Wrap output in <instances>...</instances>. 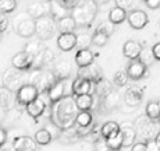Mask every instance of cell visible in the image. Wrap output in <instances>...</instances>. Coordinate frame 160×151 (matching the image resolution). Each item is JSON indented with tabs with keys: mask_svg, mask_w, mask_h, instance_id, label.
Listing matches in <instances>:
<instances>
[{
	"mask_svg": "<svg viewBox=\"0 0 160 151\" xmlns=\"http://www.w3.org/2000/svg\"><path fill=\"white\" fill-rule=\"evenodd\" d=\"M81 111L77 106V102L72 97H67L60 100L58 102L52 104L50 119L54 126H57L61 130L72 129L75 125L77 116Z\"/></svg>",
	"mask_w": 160,
	"mask_h": 151,
	"instance_id": "obj_1",
	"label": "cell"
},
{
	"mask_svg": "<svg viewBox=\"0 0 160 151\" xmlns=\"http://www.w3.org/2000/svg\"><path fill=\"white\" fill-rule=\"evenodd\" d=\"M98 13V4L95 2H79L72 10V17L78 27H91Z\"/></svg>",
	"mask_w": 160,
	"mask_h": 151,
	"instance_id": "obj_2",
	"label": "cell"
},
{
	"mask_svg": "<svg viewBox=\"0 0 160 151\" xmlns=\"http://www.w3.org/2000/svg\"><path fill=\"white\" fill-rule=\"evenodd\" d=\"M135 130H137L138 137H142L143 140H155L160 133V122L152 121L146 115L139 116L135 121Z\"/></svg>",
	"mask_w": 160,
	"mask_h": 151,
	"instance_id": "obj_3",
	"label": "cell"
},
{
	"mask_svg": "<svg viewBox=\"0 0 160 151\" xmlns=\"http://www.w3.org/2000/svg\"><path fill=\"white\" fill-rule=\"evenodd\" d=\"M31 80H32L31 84L35 85L41 94L42 92H49L52 90V87L57 83L53 72H43V70H36L35 74L31 76Z\"/></svg>",
	"mask_w": 160,
	"mask_h": 151,
	"instance_id": "obj_4",
	"label": "cell"
},
{
	"mask_svg": "<svg viewBox=\"0 0 160 151\" xmlns=\"http://www.w3.org/2000/svg\"><path fill=\"white\" fill-rule=\"evenodd\" d=\"M56 30H57V21L50 14L36 20V38H39L41 41L50 39L54 35Z\"/></svg>",
	"mask_w": 160,
	"mask_h": 151,
	"instance_id": "obj_5",
	"label": "cell"
},
{
	"mask_svg": "<svg viewBox=\"0 0 160 151\" xmlns=\"http://www.w3.org/2000/svg\"><path fill=\"white\" fill-rule=\"evenodd\" d=\"M70 91L72 92V83L70 84L68 78L60 80V81H57L56 84L52 87V90L48 92V98H49V101H50V104L58 102V101L63 100V98L70 97Z\"/></svg>",
	"mask_w": 160,
	"mask_h": 151,
	"instance_id": "obj_6",
	"label": "cell"
},
{
	"mask_svg": "<svg viewBox=\"0 0 160 151\" xmlns=\"http://www.w3.org/2000/svg\"><path fill=\"white\" fill-rule=\"evenodd\" d=\"M41 97V92L33 84H24L20 90L17 91V101L21 105H28V104L33 102L35 100Z\"/></svg>",
	"mask_w": 160,
	"mask_h": 151,
	"instance_id": "obj_7",
	"label": "cell"
},
{
	"mask_svg": "<svg viewBox=\"0 0 160 151\" xmlns=\"http://www.w3.org/2000/svg\"><path fill=\"white\" fill-rule=\"evenodd\" d=\"M4 85L3 87L8 88L10 91H18L21 87H22V72L17 69H10L4 73Z\"/></svg>",
	"mask_w": 160,
	"mask_h": 151,
	"instance_id": "obj_8",
	"label": "cell"
},
{
	"mask_svg": "<svg viewBox=\"0 0 160 151\" xmlns=\"http://www.w3.org/2000/svg\"><path fill=\"white\" fill-rule=\"evenodd\" d=\"M33 59L31 55H28L25 51L18 52L13 56L11 59V63H13V67L20 72H28V70L33 69Z\"/></svg>",
	"mask_w": 160,
	"mask_h": 151,
	"instance_id": "obj_9",
	"label": "cell"
},
{
	"mask_svg": "<svg viewBox=\"0 0 160 151\" xmlns=\"http://www.w3.org/2000/svg\"><path fill=\"white\" fill-rule=\"evenodd\" d=\"M27 13L33 20H39V18L45 17V15L50 14V3L46 2H32L27 6Z\"/></svg>",
	"mask_w": 160,
	"mask_h": 151,
	"instance_id": "obj_10",
	"label": "cell"
},
{
	"mask_svg": "<svg viewBox=\"0 0 160 151\" xmlns=\"http://www.w3.org/2000/svg\"><path fill=\"white\" fill-rule=\"evenodd\" d=\"M125 70H127L130 78L134 80V81H137V80H141V78H145V77L149 76L148 67L139 59L130 60V63L127 64V69H125Z\"/></svg>",
	"mask_w": 160,
	"mask_h": 151,
	"instance_id": "obj_11",
	"label": "cell"
},
{
	"mask_svg": "<svg viewBox=\"0 0 160 151\" xmlns=\"http://www.w3.org/2000/svg\"><path fill=\"white\" fill-rule=\"evenodd\" d=\"M78 77L85 78V80H88V81L93 83V84H96V83H99L100 80H103V72H102V69H100L99 64L93 63L88 67L79 69L78 70Z\"/></svg>",
	"mask_w": 160,
	"mask_h": 151,
	"instance_id": "obj_12",
	"label": "cell"
},
{
	"mask_svg": "<svg viewBox=\"0 0 160 151\" xmlns=\"http://www.w3.org/2000/svg\"><path fill=\"white\" fill-rule=\"evenodd\" d=\"M128 23L132 28L135 30H142L143 27L148 24L149 21V17L143 10H139V8H132V10L128 13Z\"/></svg>",
	"mask_w": 160,
	"mask_h": 151,
	"instance_id": "obj_13",
	"label": "cell"
},
{
	"mask_svg": "<svg viewBox=\"0 0 160 151\" xmlns=\"http://www.w3.org/2000/svg\"><path fill=\"white\" fill-rule=\"evenodd\" d=\"M95 92V84L85 78L77 77L72 81V94L75 97H81V95H88V94H93Z\"/></svg>",
	"mask_w": 160,
	"mask_h": 151,
	"instance_id": "obj_14",
	"label": "cell"
},
{
	"mask_svg": "<svg viewBox=\"0 0 160 151\" xmlns=\"http://www.w3.org/2000/svg\"><path fill=\"white\" fill-rule=\"evenodd\" d=\"M17 34L21 38H32L36 35V21L33 18H25L17 25Z\"/></svg>",
	"mask_w": 160,
	"mask_h": 151,
	"instance_id": "obj_15",
	"label": "cell"
},
{
	"mask_svg": "<svg viewBox=\"0 0 160 151\" xmlns=\"http://www.w3.org/2000/svg\"><path fill=\"white\" fill-rule=\"evenodd\" d=\"M78 45V36L75 32L71 34H60L57 38V46L61 49L63 52H68L74 49Z\"/></svg>",
	"mask_w": 160,
	"mask_h": 151,
	"instance_id": "obj_16",
	"label": "cell"
},
{
	"mask_svg": "<svg viewBox=\"0 0 160 151\" xmlns=\"http://www.w3.org/2000/svg\"><path fill=\"white\" fill-rule=\"evenodd\" d=\"M36 141L35 138H31L28 136H21V137H15L14 143H13V148L14 151H36Z\"/></svg>",
	"mask_w": 160,
	"mask_h": 151,
	"instance_id": "obj_17",
	"label": "cell"
},
{
	"mask_svg": "<svg viewBox=\"0 0 160 151\" xmlns=\"http://www.w3.org/2000/svg\"><path fill=\"white\" fill-rule=\"evenodd\" d=\"M143 92L141 87H130L124 94V101L130 106H138L142 102Z\"/></svg>",
	"mask_w": 160,
	"mask_h": 151,
	"instance_id": "obj_18",
	"label": "cell"
},
{
	"mask_svg": "<svg viewBox=\"0 0 160 151\" xmlns=\"http://www.w3.org/2000/svg\"><path fill=\"white\" fill-rule=\"evenodd\" d=\"M93 53H92L91 49L84 48V49H79L78 52L75 53V63L79 69H84V67H88L91 64H93Z\"/></svg>",
	"mask_w": 160,
	"mask_h": 151,
	"instance_id": "obj_19",
	"label": "cell"
},
{
	"mask_svg": "<svg viewBox=\"0 0 160 151\" xmlns=\"http://www.w3.org/2000/svg\"><path fill=\"white\" fill-rule=\"evenodd\" d=\"M142 49L143 48L137 41H127L122 45V53L130 60H137V59H139V55L142 52Z\"/></svg>",
	"mask_w": 160,
	"mask_h": 151,
	"instance_id": "obj_20",
	"label": "cell"
},
{
	"mask_svg": "<svg viewBox=\"0 0 160 151\" xmlns=\"http://www.w3.org/2000/svg\"><path fill=\"white\" fill-rule=\"evenodd\" d=\"M52 72H53L57 81H60V80H67L70 77V74H71V63L67 60L58 62Z\"/></svg>",
	"mask_w": 160,
	"mask_h": 151,
	"instance_id": "obj_21",
	"label": "cell"
},
{
	"mask_svg": "<svg viewBox=\"0 0 160 151\" xmlns=\"http://www.w3.org/2000/svg\"><path fill=\"white\" fill-rule=\"evenodd\" d=\"M121 134H122V140H124V147H132L135 144V138L138 137L137 130L134 126H131L130 123H125V126H121Z\"/></svg>",
	"mask_w": 160,
	"mask_h": 151,
	"instance_id": "obj_22",
	"label": "cell"
},
{
	"mask_svg": "<svg viewBox=\"0 0 160 151\" xmlns=\"http://www.w3.org/2000/svg\"><path fill=\"white\" fill-rule=\"evenodd\" d=\"M46 105H48V104L42 100V97H39L38 100H35L33 102H31V104H28V105L25 106L27 108V113H28L29 116H32V118H39V116L45 112Z\"/></svg>",
	"mask_w": 160,
	"mask_h": 151,
	"instance_id": "obj_23",
	"label": "cell"
},
{
	"mask_svg": "<svg viewBox=\"0 0 160 151\" xmlns=\"http://www.w3.org/2000/svg\"><path fill=\"white\" fill-rule=\"evenodd\" d=\"M78 25H77L72 15H67V17L57 21V30L60 31V34H71L75 31Z\"/></svg>",
	"mask_w": 160,
	"mask_h": 151,
	"instance_id": "obj_24",
	"label": "cell"
},
{
	"mask_svg": "<svg viewBox=\"0 0 160 151\" xmlns=\"http://www.w3.org/2000/svg\"><path fill=\"white\" fill-rule=\"evenodd\" d=\"M128 18V14H127V10L122 7H120V6H114V7L110 10L109 13V21L110 23H113L116 25V24H121L124 20H127Z\"/></svg>",
	"mask_w": 160,
	"mask_h": 151,
	"instance_id": "obj_25",
	"label": "cell"
},
{
	"mask_svg": "<svg viewBox=\"0 0 160 151\" xmlns=\"http://www.w3.org/2000/svg\"><path fill=\"white\" fill-rule=\"evenodd\" d=\"M43 51H45L43 44H42V41L39 38L31 39V41H28V42H27V45H25V52L28 55H31L32 57L39 56V55H41Z\"/></svg>",
	"mask_w": 160,
	"mask_h": 151,
	"instance_id": "obj_26",
	"label": "cell"
},
{
	"mask_svg": "<svg viewBox=\"0 0 160 151\" xmlns=\"http://www.w3.org/2000/svg\"><path fill=\"white\" fill-rule=\"evenodd\" d=\"M112 91H113L112 83L107 81V80H104V78L100 80L99 83H96V84H95V94H96L100 100L106 98Z\"/></svg>",
	"mask_w": 160,
	"mask_h": 151,
	"instance_id": "obj_27",
	"label": "cell"
},
{
	"mask_svg": "<svg viewBox=\"0 0 160 151\" xmlns=\"http://www.w3.org/2000/svg\"><path fill=\"white\" fill-rule=\"evenodd\" d=\"M146 116L152 121H160V100H153L146 105Z\"/></svg>",
	"mask_w": 160,
	"mask_h": 151,
	"instance_id": "obj_28",
	"label": "cell"
},
{
	"mask_svg": "<svg viewBox=\"0 0 160 151\" xmlns=\"http://www.w3.org/2000/svg\"><path fill=\"white\" fill-rule=\"evenodd\" d=\"M120 102H121V97H120V94L114 90L110 92L106 98H103V106L106 108L107 111L116 109V108L120 105Z\"/></svg>",
	"mask_w": 160,
	"mask_h": 151,
	"instance_id": "obj_29",
	"label": "cell"
},
{
	"mask_svg": "<svg viewBox=\"0 0 160 151\" xmlns=\"http://www.w3.org/2000/svg\"><path fill=\"white\" fill-rule=\"evenodd\" d=\"M67 8L61 4V2H50V15L54 18L56 21L61 20V18L67 17Z\"/></svg>",
	"mask_w": 160,
	"mask_h": 151,
	"instance_id": "obj_30",
	"label": "cell"
},
{
	"mask_svg": "<svg viewBox=\"0 0 160 151\" xmlns=\"http://www.w3.org/2000/svg\"><path fill=\"white\" fill-rule=\"evenodd\" d=\"M120 132H121V127H120V125L117 122H106L102 126V137L104 140L120 133Z\"/></svg>",
	"mask_w": 160,
	"mask_h": 151,
	"instance_id": "obj_31",
	"label": "cell"
},
{
	"mask_svg": "<svg viewBox=\"0 0 160 151\" xmlns=\"http://www.w3.org/2000/svg\"><path fill=\"white\" fill-rule=\"evenodd\" d=\"M75 102L79 111H89L93 106V97L91 94L81 95V97H75Z\"/></svg>",
	"mask_w": 160,
	"mask_h": 151,
	"instance_id": "obj_32",
	"label": "cell"
},
{
	"mask_svg": "<svg viewBox=\"0 0 160 151\" xmlns=\"http://www.w3.org/2000/svg\"><path fill=\"white\" fill-rule=\"evenodd\" d=\"M106 144H107V147L110 148V151H118L121 147H124V146H122V144H124V140H122L121 132H120V133H117V134H114V136L106 138Z\"/></svg>",
	"mask_w": 160,
	"mask_h": 151,
	"instance_id": "obj_33",
	"label": "cell"
},
{
	"mask_svg": "<svg viewBox=\"0 0 160 151\" xmlns=\"http://www.w3.org/2000/svg\"><path fill=\"white\" fill-rule=\"evenodd\" d=\"M92 122H93V116L89 111H81L77 116L75 121V126H79V127H85V126H91Z\"/></svg>",
	"mask_w": 160,
	"mask_h": 151,
	"instance_id": "obj_34",
	"label": "cell"
},
{
	"mask_svg": "<svg viewBox=\"0 0 160 151\" xmlns=\"http://www.w3.org/2000/svg\"><path fill=\"white\" fill-rule=\"evenodd\" d=\"M35 141L38 144H41V146H46V144H49L52 141V133L48 130V129H41V130H38L35 133Z\"/></svg>",
	"mask_w": 160,
	"mask_h": 151,
	"instance_id": "obj_35",
	"label": "cell"
},
{
	"mask_svg": "<svg viewBox=\"0 0 160 151\" xmlns=\"http://www.w3.org/2000/svg\"><path fill=\"white\" fill-rule=\"evenodd\" d=\"M128 80H130V76H128L127 70H118L113 76V83L116 85H118V87H124L128 83Z\"/></svg>",
	"mask_w": 160,
	"mask_h": 151,
	"instance_id": "obj_36",
	"label": "cell"
},
{
	"mask_svg": "<svg viewBox=\"0 0 160 151\" xmlns=\"http://www.w3.org/2000/svg\"><path fill=\"white\" fill-rule=\"evenodd\" d=\"M139 60L142 62V63L145 64L146 67H149L150 64H153V62L156 60L155 55H153V51H152V49L143 48L142 52H141V55H139Z\"/></svg>",
	"mask_w": 160,
	"mask_h": 151,
	"instance_id": "obj_37",
	"label": "cell"
},
{
	"mask_svg": "<svg viewBox=\"0 0 160 151\" xmlns=\"http://www.w3.org/2000/svg\"><path fill=\"white\" fill-rule=\"evenodd\" d=\"M109 42V36L104 35V34L99 32V31H95L93 35H92V44L98 48H103L104 45Z\"/></svg>",
	"mask_w": 160,
	"mask_h": 151,
	"instance_id": "obj_38",
	"label": "cell"
},
{
	"mask_svg": "<svg viewBox=\"0 0 160 151\" xmlns=\"http://www.w3.org/2000/svg\"><path fill=\"white\" fill-rule=\"evenodd\" d=\"M11 102H13V92L8 88L2 87V106L4 109H8L11 106Z\"/></svg>",
	"mask_w": 160,
	"mask_h": 151,
	"instance_id": "obj_39",
	"label": "cell"
},
{
	"mask_svg": "<svg viewBox=\"0 0 160 151\" xmlns=\"http://www.w3.org/2000/svg\"><path fill=\"white\" fill-rule=\"evenodd\" d=\"M15 7H17V2H14V0H2V2H0V10H2V14L13 13Z\"/></svg>",
	"mask_w": 160,
	"mask_h": 151,
	"instance_id": "obj_40",
	"label": "cell"
},
{
	"mask_svg": "<svg viewBox=\"0 0 160 151\" xmlns=\"http://www.w3.org/2000/svg\"><path fill=\"white\" fill-rule=\"evenodd\" d=\"M96 31H99V32L104 34V35L110 36L113 34V31H114V24L110 23L109 20L107 21H103V23H100V25L96 28Z\"/></svg>",
	"mask_w": 160,
	"mask_h": 151,
	"instance_id": "obj_41",
	"label": "cell"
},
{
	"mask_svg": "<svg viewBox=\"0 0 160 151\" xmlns=\"http://www.w3.org/2000/svg\"><path fill=\"white\" fill-rule=\"evenodd\" d=\"M75 130H77V134H78V137H88V136H91V134L93 133L95 125L85 126V127H79V126H77Z\"/></svg>",
	"mask_w": 160,
	"mask_h": 151,
	"instance_id": "obj_42",
	"label": "cell"
},
{
	"mask_svg": "<svg viewBox=\"0 0 160 151\" xmlns=\"http://www.w3.org/2000/svg\"><path fill=\"white\" fill-rule=\"evenodd\" d=\"M61 4H63L67 10H74V8L79 4V2L78 0H61Z\"/></svg>",
	"mask_w": 160,
	"mask_h": 151,
	"instance_id": "obj_43",
	"label": "cell"
},
{
	"mask_svg": "<svg viewBox=\"0 0 160 151\" xmlns=\"http://www.w3.org/2000/svg\"><path fill=\"white\" fill-rule=\"evenodd\" d=\"M146 147H148V151H160V144L158 143L156 138L146 141Z\"/></svg>",
	"mask_w": 160,
	"mask_h": 151,
	"instance_id": "obj_44",
	"label": "cell"
},
{
	"mask_svg": "<svg viewBox=\"0 0 160 151\" xmlns=\"http://www.w3.org/2000/svg\"><path fill=\"white\" fill-rule=\"evenodd\" d=\"M8 27V18L7 14H2L0 15V32H4Z\"/></svg>",
	"mask_w": 160,
	"mask_h": 151,
	"instance_id": "obj_45",
	"label": "cell"
},
{
	"mask_svg": "<svg viewBox=\"0 0 160 151\" xmlns=\"http://www.w3.org/2000/svg\"><path fill=\"white\" fill-rule=\"evenodd\" d=\"M95 151H110V148L107 147V144H106V140L102 141V138L96 141V147H95Z\"/></svg>",
	"mask_w": 160,
	"mask_h": 151,
	"instance_id": "obj_46",
	"label": "cell"
},
{
	"mask_svg": "<svg viewBox=\"0 0 160 151\" xmlns=\"http://www.w3.org/2000/svg\"><path fill=\"white\" fill-rule=\"evenodd\" d=\"M92 42V38L88 35H81L78 36V45L79 46H88Z\"/></svg>",
	"mask_w": 160,
	"mask_h": 151,
	"instance_id": "obj_47",
	"label": "cell"
},
{
	"mask_svg": "<svg viewBox=\"0 0 160 151\" xmlns=\"http://www.w3.org/2000/svg\"><path fill=\"white\" fill-rule=\"evenodd\" d=\"M131 151H148L146 143H142V141H139V143H135L134 146L131 147Z\"/></svg>",
	"mask_w": 160,
	"mask_h": 151,
	"instance_id": "obj_48",
	"label": "cell"
},
{
	"mask_svg": "<svg viewBox=\"0 0 160 151\" xmlns=\"http://www.w3.org/2000/svg\"><path fill=\"white\" fill-rule=\"evenodd\" d=\"M145 3L149 8H159L160 7V0H146Z\"/></svg>",
	"mask_w": 160,
	"mask_h": 151,
	"instance_id": "obj_49",
	"label": "cell"
},
{
	"mask_svg": "<svg viewBox=\"0 0 160 151\" xmlns=\"http://www.w3.org/2000/svg\"><path fill=\"white\" fill-rule=\"evenodd\" d=\"M7 137H8L7 132L4 129H0V146H4L6 141H7Z\"/></svg>",
	"mask_w": 160,
	"mask_h": 151,
	"instance_id": "obj_50",
	"label": "cell"
},
{
	"mask_svg": "<svg viewBox=\"0 0 160 151\" xmlns=\"http://www.w3.org/2000/svg\"><path fill=\"white\" fill-rule=\"evenodd\" d=\"M152 51H153V55H155L156 60H160V42H158V44L153 45Z\"/></svg>",
	"mask_w": 160,
	"mask_h": 151,
	"instance_id": "obj_51",
	"label": "cell"
},
{
	"mask_svg": "<svg viewBox=\"0 0 160 151\" xmlns=\"http://www.w3.org/2000/svg\"><path fill=\"white\" fill-rule=\"evenodd\" d=\"M156 140H158V143L160 144V133H159V136H158V138H156Z\"/></svg>",
	"mask_w": 160,
	"mask_h": 151,
	"instance_id": "obj_52",
	"label": "cell"
},
{
	"mask_svg": "<svg viewBox=\"0 0 160 151\" xmlns=\"http://www.w3.org/2000/svg\"><path fill=\"white\" fill-rule=\"evenodd\" d=\"M159 122H160V121H159Z\"/></svg>",
	"mask_w": 160,
	"mask_h": 151,
	"instance_id": "obj_53",
	"label": "cell"
}]
</instances>
